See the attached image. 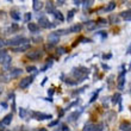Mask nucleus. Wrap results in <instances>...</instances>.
Here are the masks:
<instances>
[{
    "label": "nucleus",
    "instance_id": "nucleus-1",
    "mask_svg": "<svg viewBox=\"0 0 131 131\" xmlns=\"http://www.w3.org/2000/svg\"><path fill=\"white\" fill-rule=\"evenodd\" d=\"M30 39H28L26 37H23V36H16L13 38H10L7 42H5L6 45H10V47H18V45L25 44V43H29Z\"/></svg>",
    "mask_w": 131,
    "mask_h": 131
},
{
    "label": "nucleus",
    "instance_id": "nucleus-2",
    "mask_svg": "<svg viewBox=\"0 0 131 131\" xmlns=\"http://www.w3.org/2000/svg\"><path fill=\"white\" fill-rule=\"evenodd\" d=\"M11 61H12V59L6 52V50H1V52H0V63L7 69L11 66Z\"/></svg>",
    "mask_w": 131,
    "mask_h": 131
},
{
    "label": "nucleus",
    "instance_id": "nucleus-3",
    "mask_svg": "<svg viewBox=\"0 0 131 131\" xmlns=\"http://www.w3.org/2000/svg\"><path fill=\"white\" fill-rule=\"evenodd\" d=\"M38 23H39V26L44 29H51V28H55L56 24H51L50 21L48 20V18L47 17H43V16H38Z\"/></svg>",
    "mask_w": 131,
    "mask_h": 131
},
{
    "label": "nucleus",
    "instance_id": "nucleus-4",
    "mask_svg": "<svg viewBox=\"0 0 131 131\" xmlns=\"http://www.w3.org/2000/svg\"><path fill=\"white\" fill-rule=\"evenodd\" d=\"M32 81H34V78H32V76L24 78L23 80H20V82H19V87H20L21 90H25V88H28V87L31 85Z\"/></svg>",
    "mask_w": 131,
    "mask_h": 131
},
{
    "label": "nucleus",
    "instance_id": "nucleus-5",
    "mask_svg": "<svg viewBox=\"0 0 131 131\" xmlns=\"http://www.w3.org/2000/svg\"><path fill=\"white\" fill-rule=\"evenodd\" d=\"M31 114L37 121H45V119H51L52 118L51 114H44V113H41V112H31Z\"/></svg>",
    "mask_w": 131,
    "mask_h": 131
},
{
    "label": "nucleus",
    "instance_id": "nucleus-6",
    "mask_svg": "<svg viewBox=\"0 0 131 131\" xmlns=\"http://www.w3.org/2000/svg\"><path fill=\"white\" fill-rule=\"evenodd\" d=\"M30 60H39L43 56V51L42 50H35V51H30L26 55Z\"/></svg>",
    "mask_w": 131,
    "mask_h": 131
},
{
    "label": "nucleus",
    "instance_id": "nucleus-7",
    "mask_svg": "<svg viewBox=\"0 0 131 131\" xmlns=\"http://www.w3.org/2000/svg\"><path fill=\"white\" fill-rule=\"evenodd\" d=\"M60 41V36L56 32H51V34H49L48 36V42L50 43V44H56V43H59Z\"/></svg>",
    "mask_w": 131,
    "mask_h": 131
},
{
    "label": "nucleus",
    "instance_id": "nucleus-8",
    "mask_svg": "<svg viewBox=\"0 0 131 131\" xmlns=\"http://www.w3.org/2000/svg\"><path fill=\"white\" fill-rule=\"evenodd\" d=\"M30 48H31L30 44H29V43H25V44L18 45V47H13V51L14 52H24V51H28Z\"/></svg>",
    "mask_w": 131,
    "mask_h": 131
},
{
    "label": "nucleus",
    "instance_id": "nucleus-9",
    "mask_svg": "<svg viewBox=\"0 0 131 131\" xmlns=\"http://www.w3.org/2000/svg\"><path fill=\"white\" fill-rule=\"evenodd\" d=\"M83 111V108H81V110H76V111H74V112H73V113H70L68 116V118H67V121L68 122H75L76 119H78V118L80 117V114H81V112H82Z\"/></svg>",
    "mask_w": 131,
    "mask_h": 131
},
{
    "label": "nucleus",
    "instance_id": "nucleus-10",
    "mask_svg": "<svg viewBox=\"0 0 131 131\" xmlns=\"http://www.w3.org/2000/svg\"><path fill=\"white\" fill-rule=\"evenodd\" d=\"M125 73H126V70L125 72H123L119 75V78H118V88L121 91H123V88H124V83H125Z\"/></svg>",
    "mask_w": 131,
    "mask_h": 131
},
{
    "label": "nucleus",
    "instance_id": "nucleus-11",
    "mask_svg": "<svg viewBox=\"0 0 131 131\" xmlns=\"http://www.w3.org/2000/svg\"><path fill=\"white\" fill-rule=\"evenodd\" d=\"M85 28H86L87 31H93V30H95V28H97V23L93 20H88L85 23Z\"/></svg>",
    "mask_w": 131,
    "mask_h": 131
},
{
    "label": "nucleus",
    "instance_id": "nucleus-12",
    "mask_svg": "<svg viewBox=\"0 0 131 131\" xmlns=\"http://www.w3.org/2000/svg\"><path fill=\"white\" fill-rule=\"evenodd\" d=\"M32 7H34L35 11H39L43 8V6H44V4L42 3L41 0H32Z\"/></svg>",
    "mask_w": 131,
    "mask_h": 131
},
{
    "label": "nucleus",
    "instance_id": "nucleus-13",
    "mask_svg": "<svg viewBox=\"0 0 131 131\" xmlns=\"http://www.w3.org/2000/svg\"><path fill=\"white\" fill-rule=\"evenodd\" d=\"M28 29H29V31L32 32V34H38L39 32V26L37 24H34V23H29Z\"/></svg>",
    "mask_w": 131,
    "mask_h": 131
},
{
    "label": "nucleus",
    "instance_id": "nucleus-14",
    "mask_svg": "<svg viewBox=\"0 0 131 131\" xmlns=\"http://www.w3.org/2000/svg\"><path fill=\"white\" fill-rule=\"evenodd\" d=\"M21 73H23V70L19 68H14L11 70L10 73V78H18V76H20L21 75Z\"/></svg>",
    "mask_w": 131,
    "mask_h": 131
},
{
    "label": "nucleus",
    "instance_id": "nucleus-15",
    "mask_svg": "<svg viewBox=\"0 0 131 131\" xmlns=\"http://www.w3.org/2000/svg\"><path fill=\"white\" fill-rule=\"evenodd\" d=\"M121 17L126 21H130L131 20V10H128V11H124L121 13Z\"/></svg>",
    "mask_w": 131,
    "mask_h": 131
},
{
    "label": "nucleus",
    "instance_id": "nucleus-16",
    "mask_svg": "<svg viewBox=\"0 0 131 131\" xmlns=\"http://www.w3.org/2000/svg\"><path fill=\"white\" fill-rule=\"evenodd\" d=\"M81 29H82V25H81V24H75V25H73L72 28L69 29V34L80 32V31H81Z\"/></svg>",
    "mask_w": 131,
    "mask_h": 131
},
{
    "label": "nucleus",
    "instance_id": "nucleus-17",
    "mask_svg": "<svg viewBox=\"0 0 131 131\" xmlns=\"http://www.w3.org/2000/svg\"><path fill=\"white\" fill-rule=\"evenodd\" d=\"M83 131H95L97 128H95V124H92V123H88L82 128Z\"/></svg>",
    "mask_w": 131,
    "mask_h": 131
},
{
    "label": "nucleus",
    "instance_id": "nucleus-18",
    "mask_svg": "<svg viewBox=\"0 0 131 131\" xmlns=\"http://www.w3.org/2000/svg\"><path fill=\"white\" fill-rule=\"evenodd\" d=\"M81 3L83 4V10H87V8H90V7L93 5L94 0H83Z\"/></svg>",
    "mask_w": 131,
    "mask_h": 131
},
{
    "label": "nucleus",
    "instance_id": "nucleus-19",
    "mask_svg": "<svg viewBox=\"0 0 131 131\" xmlns=\"http://www.w3.org/2000/svg\"><path fill=\"white\" fill-rule=\"evenodd\" d=\"M52 14H54V17H55L57 20H60V21H63V20H64V18H63L62 13H61L60 11H56V10H55L54 12H52Z\"/></svg>",
    "mask_w": 131,
    "mask_h": 131
},
{
    "label": "nucleus",
    "instance_id": "nucleus-20",
    "mask_svg": "<svg viewBox=\"0 0 131 131\" xmlns=\"http://www.w3.org/2000/svg\"><path fill=\"white\" fill-rule=\"evenodd\" d=\"M108 21H110L111 24H118L119 23V17L114 16V14H111L110 18H108Z\"/></svg>",
    "mask_w": 131,
    "mask_h": 131
},
{
    "label": "nucleus",
    "instance_id": "nucleus-21",
    "mask_svg": "<svg viewBox=\"0 0 131 131\" xmlns=\"http://www.w3.org/2000/svg\"><path fill=\"white\" fill-rule=\"evenodd\" d=\"M12 118H13V116H12V114H7V116H5V118L3 119V123L5 125H10L11 122H12Z\"/></svg>",
    "mask_w": 131,
    "mask_h": 131
},
{
    "label": "nucleus",
    "instance_id": "nucleus-22",
    "mask_svg": "<svg viewBox=\"0 0 131 131\" xmlns=\"http://www.w3.org/2000/svg\"><path fill=\"white\" fill-rule=\"evenodd\" d=\"M119 130H122V131H129V130H131V126H130V124H129V123H122V124L119 125Z\"/></svg>",
    "mask_w": 131,
    "mask_h": 131
},
{
    "label": "nucleus",
    "instance_id": "nucleus-23",
    "mask_svg": "<svg viewBox=\"0 0 131 131\" xmlns=\"http://www.w3.org/2000/svg\"><path fill=\"white\" fill-rule=\"evenodd\" d=\"M114 8H116V3H114V1H111V3H108V5L105 7V11H106V12H111V11H113Z\"/></svg>",
    "mask_w": 131,
    "mask_h": 131
},
{
    "label": "nucleus",
    "instance_id": "nucleus-24",
    "mask_svg": "<svg viewBox=\"0 0 131 131\" xmlns=\"http://www.w3.org/2000/svg\"><path fill=\"white\" fill-rule=\"evenodd\" d=\"M54 11H55V7H54L51 1H48V3H47V12H48V13H52Z\"/></svg>",
    "mask_w": 131,
    "mask_h": 131
},
{
    "label": "nucleus",
    "instance_id": "nucleus-25",
    "mask_svg": "<svg viewBox=\"0 0 131 131\" xmlns=\"http://www.w3.org/2000/svg\"><path fill=\"white\" fill-rule=\"evenodd\" d=\"M121 98H122V97H121V94H119V93H116V94L113 95V97H112L111 101H112V103H113L114 105H116V104H118L119 101H121Z\"/></svg>",
    "mask_w": 131,
    "mask_h": 131
},
{
    "label": "nucleus",
    "instance_id": "nucleus-26",
    "mask_svg": "<svg viewBox=\"0 0 131 131\" xmlns=\"http://www.w3.org/2000/svg\"><path fill=\"white\" fill-rule=\"evenodd\" d=\"M11 18H13L14 20H19L20 19V14L18 13L17 11H11Z\"/></svg>",
    "mask_w": 131,
    "mask_h": 131
},
{
    "label": "nucleus",
    "instance_id": "nucleus-27",
    "mask_svg": "<svg viewBox=\"0 0 131 131\" xmlns=\"http://www.w3.org/2000/svg\"><path fill=\"white\" fill-rule=\"evenodd\" d=\"M26 116H28V111L25 108H20L19 110V117L23 118V119H26Z\"/></svg>",
    "mask_w": 131,
    "mask_h": 131
},
{
    "label": "nucleus",
    "instance_id": "nucleus-28",
    "mask_svg": "<svg viewBox=\"0 0 131 131\" xmlns=\"http://www.w3.org/2000/svg\"><path fill=\"white\" fill-rule=\"evenodd\" d=\"M57 55L61 56V55H64V54H67V50H66V48H63V47H60V48H57Z\"/></svg>",
    "mask_w": 131,
    "mask_h": 131
},
{
    "label": "nucleus",
    "instance_id": "nucleus-29",
    "mask_svg": "<svg viewBox=\"0 0 131 131\" xmlns=\"http://www.w3.org/2000/svg\"><path fill=\"white\" fill-rule=\"evenodd\" d=\"M26 72L28 73H37L38 70L35 66H28V67H26Z\"/></svg>",
    "mask_w": 131,
    "mask_h": 131
},
{
    "label": "nucleus",
    "instance_id": "nucleus-30",
    "mask_svg": "<svg viewBox=\"0 0 131 131\" xmlns=\"http://www.w3.org/2000/svg\"><path fill=\"white\" fill-rule=\"evenodd\" d=\"M0 80H1V81H3V82H5V83H7L8 82V81H10V75L7 76V75H0Z\"/></svg>",
    "mask_w": 131,
    "mask_h": 131
},
{
    "label": "nucleus",
    "instance_id": "nucleus-31",
    "mask_svg": "<svg viewBox=\"0 0 131 131\" xmlns=\"http://www.w3.org/2000/svg\"><path fill=\"white\" fill-rule=\"evenodd\" d=\"M74 14H75V10H70L68 12V16H67V20H70L73 17H74Z\"/></svg>",
    "mask_w": 131,
    "mask_h": 131
},
{
    "label": "nucleus",
    "instance_id": "nucleus-32",
    "mask_svg": "<svg viewBox=\"0 0 131 131\" xmlns=\"http://www.w3.org/2000/svg\"><path fill=\"white\" fill-rule=\"evenodd\" d=\"M99 92H100V90H98L97 91V93H94L93 95H92V98L90 99V103H94L95 100H97V98H98V94H99Z\"/></svg>",
    "mask_w": 131,
    "mask_h": 131
},
{
    "label": "nucleus",
    "instance_id": "nucleus-33",
    "mask_svg": "<svg viewBox=\"0 0 131 131\" xmlns=\"http://www.w3.org/2000/svg\"><path fill=\"white\" fill-rule=\"evenodd\" d=\"M31 18H32L31 13H25V16H24V21H25V23H29V21L31 20Z\"/></svg>",
    "mask_w": 131,
    "mask_h": 131
},
{
    "label": "nucleus",
    "instance_id": "nucleus-34",
    "mask_svg": "<svg viewBox=\"0 0 131 131\" xmlns=\"http://www.w3.org/2000/svg\"><path fill=\"white\" fill-rule=\"evenodd\" d=\"M108 103H110V98H104L103 99V105L105 107H108Z\"/></svg>",
    "mask_w": 131,
    "mask_h": 131
},
{
    "label": "nucleus",
    "instance_id": "nucleus-35",
    "mask_svg": "<svg viewBox=\"0 0 131 131\" xmlns=\"http://www.w3.org/2000/svg\"><path fill=\"white\" fill-rule=\"evenodd\" d=\"M79 42H81V43H91V42H92V41H91L90 38L81 37V38H80V39H79Z\"/></svg>",
    "mask_w": 131,
    "mask_h": 131
},
{
    "label": "nucleus",
    "instance_id": "nucleus-36",
    "mask_svg": "<svg viewBox=\"0 0 131 131\" xmlns=\"http://www.w3.org/2000/svg\"><path fill=\"white\" fill-rule=\"evenodd\" d=\"M56 34L59 35V36H61V35H67V34H69V30H59V31H56Z\"/></svg>",
    "mask_w": 131,
    "mask_h": 131
},
{
    "label": "nucleus",
    "instance_id": "nucleus-37",
    "mask_svg": "<svg viewBox=\"0 0 131 131\" xmlns=\"http://www.w3.org/2000/svg\"><path fill=\"white\" fill-rule=\"evenodd\" d=\"M95 128H97L98 131L104 130V124H103V123H100V124H95ZM97 130H95V131H97Z\"/></svg>",
    "mask_w": 131,
    "mask_h": 131
},
{
    "label": "nucleus",
    "instance_id": "nucleus-38",
    "mask_svg": "<svg viewBox=\"0 0 131 131\" xmlns=\"http://www.w3.org/2000/svg\"><path fill=\"white\" fill-rule=\"evenodd\" d=\"M76 105H79V100H75V101H74V103H72V104H69L68 105V107H67V108H70V107H73V106H76Z\"/></svg>",
    "mask_w": 131,
    "mask_h": 131
},
{
    "label": "nucleus",
    "instance_id": "nucleus-39",
    "mask_svg": "<svg viewBox=\"0 0 131 131\" xmlns=\"http://www.w3.org/2000/svg\"><path fill=\"white\" fill-rule=\"evenodd\" d=\"M97 35H99V36H101V38H103V39H105V38L107 37V34H106V32H104V31H100V32H98Z\"/></svg>",
    "mask_w": 131,
    "mask_h": 131
},
{
    "label": "nucleus",
    "instance_id": "nucleus-40",
    "mask_svg": "<svg viewBox=\"0 0 131 131\" xmlns=\"http://www.w3.org/2000/svg\"><path fill=\"white\" fill-rule=\"evenodd\" d=\"M97 24H99V25H105V24H107V20H106V19H99Z\"/></svg>",
    "mask_w": 131,
    "mask_h": 131
},
{
    "label": "nucleus",
    "instance_id": "nucleus-41",
    "mask_svg": "<svg viewBox=\"0 0 131 131\" xmlns=\"http://www.w3.org/2000/svg\"><path fill=\"white\" fill-rule=\"evenodd\" d=\"M73 4H74L75 6H80V5H81V0H73Z\"/></svg>",
    "mask_w": 131,
    "mask_h": 131
},
{
    "label": "nucleus",
    "instance_id": "nucleus-42",
    "mask_svg": "<svg viewBox=\"0 0 131 131\" xmlns=\"http://www.w3.org/2000/svg\"><path fill=\"white\" fill-rule=\"evenodd\" d=\"M60 130H63V131H67V130H69V128L68 126H67V125H61V126H60Z\"/></svg>",
    "mask_w": 131,
    "mask_h": 131
},
{
    "label": "nucleus",
    "instance_id": "nucleus-43",
    "mask_svg": "<svg viewBox=\"0 0 131 131\" xmlns=\"http://www.w3.org/2000/svg\"><path fill=\"white\" fill-rule=\"evenodd\" d=\"M5 45H6V44H5V42H4V39H3V38H0V49L4 48Z\"/></svg>",
    "mask_w": 131,
    "mask_h": 131
},
{
    "label": "nucleus",
    "instance_id": "nucleus-44",
    "mask_svg": "<svg viewBox=\"0 0 131 131\" xmlns=\"http://www.w3.org/2000/svg\"><path fill=\"white\" fill-rule=\"evenodd\" d=\"M56 124H59V119H57V121H54V122H51V123L49 124V126H55Z\"/></svg>",
    "mask_w": 131,
    "mask_h": 131
},
{
    "label": "nucleus",
    "instance_id": "nucleus-45",
    "mask_svg": "<svg viewBox=\"0 0 131 131\" xmlns=\"http://www.w3.org/2000/svg\"><path fill=\"white\" fill-rule=\"evenodd\" d=\"M52 94H54V90H52V88L48 90V95H52Z\"/></svg>",
    "mask_w": 131,
    "mask_h": 131
},
{
    "label": "nucleus",
    "instance_id": "nucleus-46",
    "mask_svg": "<svg viewBox=\"0 0 131 131\" xmlns=\"http://www.w3.org/2000/svg\"><path fill=\"white\" fill-rule=\"evenodd\" d=\"M111 56H112L111 54H108V55H104V56H103V59H104V60H106V59H111Z\"/></svg>",
    "mask_w": 131,
    "mask_h": 131
},
{
    "label": "nucleus",
    "instance_id": "nucleus-47",
    "mask_svg": "<svg viewBox=\"0 0 131 131\" xmlns=\"http://www.w3.org/2000/svg\"><path fill=\"white\" fill-rule=\"evenodd\" d=\"M5 129V124L4 123H0V130H4Z\"/></svg>",
    "mask_w": 131,
    "mask_h": 131
},
{
    "label": "nucleus",
    "instance_id": "nucleus-48",
    "mask_svg": "<svg viewBox=\"0 0 131 131\" xmlns=\"http://www.w3.org/2000/svg\"><path fill=\"white\" fill-rule=\"evenodd\" d=\"M66 0H57V3H59V5H63L64 4Z\"/></svg>",
    "mask_w": 131,
    "mask_h": 131
},
{
    "label": "nucleus",
    "instance_id": "nucleus-49",
    "mask_svg": "<svg viewBox=\"0 0 131 131\" xmlns=\"http://www.w3.org/2000/svg\"><path fill=\"white\" fill-rule=\"evenodd\" d=\"M1 106H3L4 108H7V104L6 103H1Z\"/></svg>",
    "mask_w": 131,
    "mask_h": 131
},
{
    "label": "nucleus",
    "instance_id": "nucleus-50",
    "mask_svg": "<svg viewBox=\"0 0 131 131\" xmlns=\"http://www.w3.org/2000/svg\"><path fill=\"white\" fill-rule=\"evenodd\" d=\"M47 80H48V78H44V79H43V81H42V86L45 83V81H47Z\"/></svg>",
    "mask_w": 131,
    "mask_h": 131
},
{
    "label": "nucleus",
    "instance_id": "nucleus-51",
    "mask_svg": "<svg viewBox=\"0 0 131 131\" xmlns=\"http://www.w3.org/2000/svg\"><path fill=\"white\" fill-rule=\"evenodd\" d=\"M103 68H105V69H108V68H110V67H108V66H106V64H105V63H103Z\"/></svg>",
    "mask_w": 131,
    "mask_h": 131
},
{
    "label": "nucleus",
    "instance_id": "nucleus-52",
    "mask_svg": "<svg viewBox=\"0 0 131 131\" xmlns=\"http://www.w3.org/2000/svg\"><path fill=\"white\" fill-rule=\"evenodd\" d=\"M45 100H47V101H50V103H52V99H51V98H45Z\"/></svg>",
    "mask_w": 131,
    "mask_h": 131
},
{
    "label": "nucleus",
    "instance_id": "nucleus-53",
    "mask_svg": "<svg viewBox=\"0 0 131 131\" xmlns=\"http://www.w3.org/2000/svg\"><path fill=\"white\" fill-rule=\"evenodd\" d=\"M3 93V88H1V86H0V94Z\"/></svg>",
    "mask_w": 131,
    "mask_h": 131
},
{
    "label": "nucleus",
    "instance_id": "nucleus-54",
    "mask_svg": "<svg viewBox=\"0 0 131 131\" xmlns=\"http://www.w3.org/2000/svg\"><path fill=\"white\" fill-rule=\"evenodd\" d=\"M7 1H11V3H12V0H7Z\"/></svg>",
    "mask_w": 131,
    "mask_h": 131
}]
</instances>
